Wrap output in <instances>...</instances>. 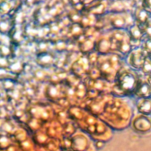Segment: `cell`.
Instances as JSON below:
<instances>
[{"label": "cell", "instance_id": "1", "mask_svg": "<svg viewBox=\"0 0 151 151\" xmlns=\"http://www.w3.org/2000/svg\"><path fill=\"white\" fill-rule=\"evenodd\" d=\"M140 79L135 70L124 69L117 75V86L118 88L127 94H134Z\"/></svg>", "mask_w": 151, "mask_h": 151}, {"label": "cell", "instance_id": "2", "mask_svg": "<svg viewBox=\"0 0 151 151\" xmlns=\"http://www.w3.org/2000/svg\"><path fill=\"white\" fill-rule=\"evenodd\" d=\"M127 56V63L133 70H141L144 64L147 55L140 47L132 49Z\"/></svg>", "mask_w": 151, "mask_h": 151}, {"label": "cell", "instance_id": "3", "mask_svg": "<svg viewBox=\"0 0 151 151\" xmlns=\"http://www.w3.org/2000/svg\"><path fill=\"white\" fill-rule=\"evenodd\" d=\"M127 30L131 45L133 44V43L139 44L143 41L144 38L143 31H142V28L136 23L131 25Z\"/></svg>", "mask_w": 151, "mask_h": 151}, {"label": "cell", "instance_id": "4", "mask_svg": "<svg viewBox=\"0 0 151 151\" xmlns=\"http://www.w3.org/2000/svg\"><path fill=\"white\" fill-rule=\"evenodd\" d=\"M133 128L139 132H147L151 129V119L148 116L141 115L133 122Z\"/></svg>", "mask_w": 151, "mask_h": 151}, {"label": "cell", "instance_id": "5", "mask_svg": "<svg viewBox=\"0 0 151 151\" xmlns=\"http://www.w3.org/2000/svg\"><path fill=\"white\" fill-rule=\"evenodd\" d=\"M136 108L141 114L145 116L151 115V97L139 98L136 103Z\"/></svg>", "mask_w": 151, "mask_h": 151}, {"label": "cell", "instance_id": "6", "mask_svg": "<svg viewBox=\"0 0 151 151\" xmlns=\"http://www.w3.org/2000/svg\"><path fill=\"white\" fill-rule=\"evenodd\" d=\"M134 95L137 96L139 98L151 97V85L147 81H140Z\"/></svg>", "mask_w": 151, "mask_h": 151}, {"label": "cell", "instance_id": "7", "mask_svg": "<svg viewBox=\"0 0 151 151\" xmlns=\"http://www.w3.org/2000/svg\"><path fill=\"white\" fill-rule=\"evenodd\" d=\"M150 18V13L146 11L142 7L136 9L134 16H133L135 23L139 25V27L143 26Z\"/></svg>", "mask_w": 151, "mask_h": 151}, {"label": "cell", "instance_id": "8", "mask_svg": "<svg viewBox=\"0 0 151 151\" xmlns=\"http://www.w3.org/2000/svg\"><path fill=\"white\" fill-rule=\"evenodd\" d=\"M142 42L141 48L144 50L147 56H150L151 57V38L144 37Z\"/></svg>", "mask_w": 151, "mask_h": 151}, {"label": "cell", "instance_id": "9", "mask_svg": "<svg viewBox=\"0 0 151 151\" xmlns=\"http://www.w3.org/2000/svg\"><path fill=\"white\" fill-rule=\"evenodd\" d=\"M144 74L147 75H149L151 74V57L150 56H147L145 58L144 64L141 69Z\"/></svg>", "mask_w": 151, "mask_h": 151}, {"label": "cell", "instance_id": "10", "mask_svg": "<svg viewBox=\"0 0 151 151\" xmlns=\"http://www.w3.org/2000/svg\"><path fill=\"white\" fill-rule=\"evenodd\" d=\"M142 28L144 37L147 38H151V18L143 25L140 27Z\"/></svg>", "mask_w": 151, "mask_h": 151}, {"label": "cell", "instance_id": "11", "mask_svg": "<svg viewBox=\"0 0 151 151\" xmlns=\"http://www.w3.org/2000/svg\"><path fill=\"white\" fill-rule=\"evenodd\" d=\"M142 7L151 14V0H143Z\"/></svg>", "mask_w": 151, "mask_h": 151}, {"label": "cell", "instance_id": "12", "mask_svg": "<svg viewBox=\"0 0 151 151\" xmlns=\"http://www.w3.org/2000/svg\"><path fill=\"white\" fill-rule=\"evenodd\" d=\"M147 82L151 85V74L150 75H148V78H147Z\"/></svg>", "mask_w": 151, "mask_h": 151}]
</instances>
